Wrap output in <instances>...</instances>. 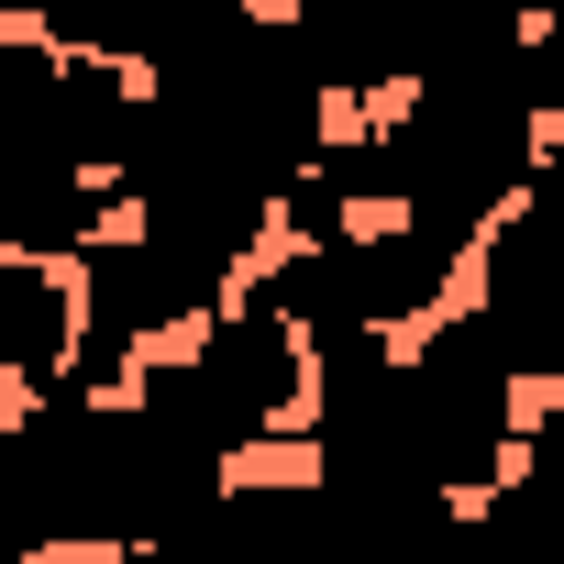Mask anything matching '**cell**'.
Here are the masks:
<instances>
[{
	"mask_svg": "<svg viewBox=\"0 0 564 564\" xmlns=\"http://www.w3.org/2000/svg\"><path fill=\"white\" fill-rule=\"evenodd\" d=\"M243 487V465L221 454V432L166 399L155 377L133 388H45L0 432V520L12 553L0 564H45V553H155L221 520V498Z\"/></svg>",
	"mask_w": 564,
	"mask_h": 564,
	"instance_id": "obj_1",
	"label": "cell"
},
{
	"mask_svg": "<svg viewBox=\"0 0 564 564\" xmlns=\"http://www.w3.org/2000/svg\"><path fill=\"white\" fill-rule=\"evenodd\" d=\"M144 377H155L166 399H188V410L221 432L232 465H254V454H276V443H300V432H311V399H322V355L300 344V322H276L254 289H243L199 344L144 355Z\"/></svg>",
	"mask_w": 564,
	"mask_h": 564,
	"instance_id": "obj_2",
	"label": "cell"
},
{
	"mask_svg": "<svg viewBox=\"0 0 564 564\" xmlns=\"http://www.w3.org/2000/svg\"><path fill=\"white\" fill-rule=\"evenodd\" d=\"M476 311H487V333L509 344V366L542 388V377H564V133L542 144V166H531V188L509 199V221L487 232V254H476V289H465Z\"/></svg>",
	"mask_w": 564,
	"mask_h": 564,
	"instance_id": "obj_3",
	"label": "cell"
},
{
	"mask_svg": "<svg viewBox=\"0 0 564 564\" xmlns=\"http://www.w3.org/2000/svg\"><path fill=\"white\" fill-rule=\"evenodd\" d=\"M243 12H265V0H12V34H34L56 56H100V67L166 78L177 56H199Z\"/></svg>",
	"mask_w": 564,
	"mask_h": 564,
	"instance_id": "obj_4",
	"label": "cell"
},
{
	"mask_svg": "<svg viewBox=\"0 0 564 564\" xmlns=\"http://www.w3.org/2000/svg\"><path fill=\"white\" fill-rule=\"evenodd\" d=\"M89 344V300H78V265H34V254H0V377L23 399L67 388Z\"/></svg>",
	"mask_w": 564,
	"mask_h": 564,
	"instance_id": "obj_5",
	"label": "cell"
}]
</instances>
